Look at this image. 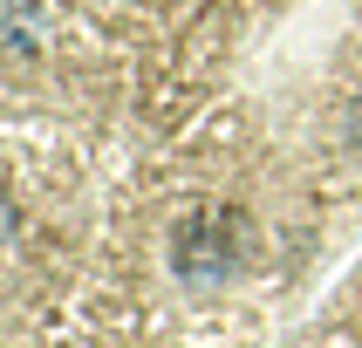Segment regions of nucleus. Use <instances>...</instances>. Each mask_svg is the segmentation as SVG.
<instances>
[]
</instances>
